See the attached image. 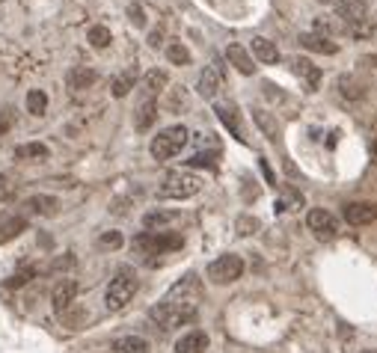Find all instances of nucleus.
<instances>
[{
  "instance_id": "35",
  "label": "nucleus",
  "mask_w": 377,
  "mask_h": 353,
  "mask_svg": "<svg viewBox=\"0 0 377 353\" xmlns=\"http://www.w3.org/2000/svg\"><path fill=\"white\" fill-rule=\"evenodd\" d=\"M187 163H191V166H208V170H214V166H217V152H200V154H193V158L191 161H187Z\"/></svg>"
},
{
  "instance_id": "25",
  "label": "nucleus",
  "mask_w": 377,
  "mask_h": 353,
  "mask_svg": "<svg viewBox=\"0 0 377 353\" xmlns=\"http://www.w3.org/2000/svg\"><path fill=\"white\" fill-rule=\"evenodd\" d=\"M86 39H89V45H93V48H98V51H104V48L113 42V36H110V30H107L104 24H95V27H89Z\"/></svg>"
},
{
  "instance_id": "13",
  "label": "nucleus",
  "mask_w": 377,
  "mask_h": 353,
  "mask_svg": "<svg viewBox=\"0 0 377 353\" xmlns=\"http://www.w3.org/2000/svg\"><path fill=\"white\" fill-rule=\"evenodd\" d=\"M208 350V336L202 330H191L175 341V353H205Z\"/></svg>"
},
{
  "instance_id": "4",
  "label": "nucleus",
  "mask_w": 377,
  "mask_h": 353,
  "mask_svg": "<svg viewBox=\"0 0 377 353\" xmlns=\"http://www.w3.org/2000/svg\"><path fill=\"white\" fill-rule=\"evenodd\" d=\"M200 190H202V179H200V175L178 170V172H170L164 179L157 196H161V199H191V196H196Z\"/></svg>"
},
{
  "instance_id": "45",
  "label": "nucleus",
  "mask_w": 377,
  "mask_h": 353,
  "mask_svg": "<svg viewBox=\"0 0 377 353\" xmlns=\"http://www.w3.org/2000/svg\"><path fill=\"white\" fill-rule=\"evenodd\" d=\"M3 131H6V122H3V119H0V134H3Z\"/></svg>"
},
{
  "instance_id": "6",
  "label": "nucleus",
  "mask_w": 377,
  "mask_h": 353,
  "mask_svg": "<svg viewBox=\"0 0 377 353\" xmlns=\"http://www.w3.org/2000/svg\"><path fill=\"white\" fill-rule=\"evenodd\" d=\"M244 273V259L235 256V252H226V256L214 259L208 264V279L214 282V285H229V282L241 279Z\"/></svg>"
},
{
  "instance_id": "5",
  "label": "nucleus",
  "mask_w": 377,
  "mask_h": 353,
  "mask_svg": "<svg viewBox=\"0 0 377 353\" xmlns=\"http://www.w3.org/2000/svg\"><path fill=\"white\" fill-rule=\"evenodd\" d=\"M182 234L175 232H143L134 238V250L143 256H164V252L182 250Z\"/></svg>"
},
{
  "instance_id": "48",
  "label": "nucleus",
  "mask_w": 377,
  "mask_h": 353,
  "mask_svg": "<svg viewBox=\"0 0 377 353\" xmlns=\"http://www.w3.org/2000/svg\"><path fill=\"white\" fill-rule=\"evenodd\" d=\"M0 3H3V0H0Z\"/></svg>"
},
{
  "instance_id": "34",
  "label": "nucleus",
  "mask_w": 377,
  "mask_h": 353,
  "mask_svg": "<svg viewBox=\"0 0 377 353\" xmlns=\"http://www.w3.org/2000/svg\"><path fill=\"white\" fill-rule=\"evenodd\" d=\"M351 36H356V39H365V36H371L374 30H377V24L371 21V18H365V21H360V24H351V27H345Z\"/></svg>"
},
{
  "instance_id": "32",
  "label": "nucleus",
  "mask_w": 377,
  "mask_h": 353,
  "mask_svg": "<svg viewBox=\"0 0 377 353\" xmlns=\"http://www.w3.org/2000/svg\"><path fill=\"white\" fill-rule=\"evenodd\" d=\"M200 95H205V98L217 95V72L214 68H205V72L200 74Z\"/></svg>"
},
{
  "instance_id": "1",
  "label": "nucleus",
  "mask_w": 377,
  "mask_h": 353,
  "mask_svg": "<svg viewBox=\"0 0 377 353\" xmlns=\"http://www.w3.org/2000/svg\"><path fill=\"white\" fill-rule=\"evenodd\" d=\"M200 279L196 273H187L182 282L166 291V297L157 303V306L148 309V318H152L161 330H175V327H184V323L196 321L200 315Z\"/></svg>"
},
{
  "instance_id": "16",
  "label": "nucleus",
  "mask_w": 377,
  "mask_h": 353,
  "mask_svg": "<svg viewBox=\"0 0 377 353\" xmlns=\"http://www.w3.org/2000/svg\"><path fill=\"white\" fill-rule=\"evenodd\" d=\"M291 68H294L297 77H303V81L312 86V90L321 83V68L315 65L312 60H306V57H294V60H291Z\"/></svg>"
},
{
  "instance_id": "8",
  "label": "nucleus",
  "mask_w": 377,
  "mask_h": 353,
  "mask_svg": "<svg viewBox=\"0 0 377 353\" xmlns=\"http://www.w3.org/2000/svg\"><path fill=\"white\" fill-rule=\"evenodd\" d=\"M306 223H309V229L318 234L321 241H333L336 234H339V223H336L333 214L324 211V208H312L309 217H306Z\"/></svg>"
},
{
  "instance_id": "20",
  "label": "nucleus",
  "mask_w": 377,
  "mask_h": 353,
  "mask_svg": "<svg viewBox=\"0 0 377 353\" xmlns=\"http://www.w3.org/2000/svg\"><path fill=\"white\" fill-rule=\"evenodd\" d=\"M113 350L116 353H148L152 347H148V341L143 336H122L113 341Z\"/></svg>"
},
{
  "instance_id": "3",
  "label": "nucleus",
  "mask_w": 377,
  "mask_h": 353,
  "mask_svg": "<svg viewBox=\"0 0 377 353\" xmlns=\"http://www.w3.org/2000/svg\"><path fill=\"white\" fill-rule=\"evenodd\" d=\"M187 140H191V131H187L184 125H173V128H164L161 134H157L148 149H152L155 161H170L184 149Z\"/></svg>"
},
{
  "instance_id": "7",
  "label": "nucleus",
  "mask_w": 377,
  "mask_h": 353,
  "mask_svg": "<svg viewBox=\"0 0 377 353\" xmlns=\"http://www.w3.org/2000/svg\"><path fill=\"white\" fill-rule=\"evenodd\" d=\"M77 294H81V285H77L75 279H59V282H57L54 291H51V306H54L57 315H63L66 309L75 306Z\"/></svg>"
},
{
  "instance_id": "10",
  "label": "nucleus",
  "mask_w": 377,
  "mask_h": 353,
  "mask_svg": "<svg viewBox=\"0 0 377 353\" xmlns=\"http://www.w3.org/2000/svg\"><path fill=\"white\" fill-rule=\"evenodd\" d=\"M369 18V3L365 0H348V3H342L339 6V21L345 27H351V24H360Z\"/></svg>"
},
{
  "instance_id": "39",
  "label": "nucleus",
  "mask_w": 377,
  "mask_h": 353,
  "mask_svg": "<svg viewBox=\"0 0 377 353\" xmlns=\"http://www.w3.org/2000/svg\"><path fill=\"white\" fill-rule=\"evenodd\" d=\"M72 264H75L72 252H66V259H57V261L51 264V270H66V268H72Z\"/></svg>"
},
{
  "instance_id": "33",
  "label": "nucleus",
  "mask_w": 377,
  "mask_h": 353,
  "mask_svg": "<svg viewBox=\"0 0 377 353\" xmlns=\"http://www.w3.org/2000/svg\"><path fill=\"white\" fill-rule=\"evenodd\" d=\"M166 57H170V63H175V65H187V63H191V51H187L182 42L166 45Z\"/></svg>"
},
{
  "instance_id": "11",
  "label": "nucleus",
  "mask_w": 377,
  "mask_h": 353,
  "mask_svg": "<svg viewBox=\"0 0 377 353\" xmlns=\"http://www.w3.org/2000/svg\"><path fill=\"white\" fill-rule=\"evenodd\" d=\"M300 45L306 48V51H315V54H327V57L339 54V45H336L333 39L321 36V33H300Z\"/></svg>"
},
{
  "instance_id": "2",
  "label": "nucleus",
  "mask_w": 377,
  "mask_h": 353,
  "mask_svg": "<svg viewBox=\"0 0 377 353\" xmlns=\"http://www.w3.org/2000/svg\"><path fill=\"white\" fill-rule=\"evenodd\" d=\"M137 288H140V282H137L134 268H119V270H116V276L110 279V285H107V294H104L107 309H110V312L125 309L128 303L134 300Z\"/></svg>"
},
{
  "instance_id": "37",
  "label": "nucleus",
  "mask_w": 377,
  "mask_h": 353,
  "mask_svg": "<svg viewBox=\"0 0 377 353\" xmlns=\"http://www.w3.org/2000/svg\"><path fill=\"white\" fill-rule=\"evenodd\" d=\"M339 90H342V95H348V98H362V90L354 81H348V77H342V81H339Z\"/></svg>"
},
{
  "instance_id": "22",
  "label": "nucleus",
  "mask_w": 377,
  "mask_h": 353,
  "mask_svg": "<svg viewBox=\"0 0 377 353\" xmlns=\"http://www.w3.org/2000/svg\"><path fill=\"white\" fill-rule=\"evenodd\" d=\"M48 154H51V149H48L45 143H24L15 149V158L18 161H45Z\"/></svg>"
},
{
  "instance_id": "27",
  "label": "nucleus",
  "mask_w": 377,
  "mask_h": 353,
  "mask_svg": "<svg viewBox=\"0 0 377 353\" xmlns=\"http://www.w3.org/2000/svg\"><path fill=\"white\" fill-rule=\"evenodd\" d=\"M45 110H48V95L42 90H30L27 92V113L45 116Z\"/></svg>"
},
{
  "instance_id": "23",
  "label": "nucleus",
  "mask_w": 377,
  "mask_h": 353,
  "mask_svg": "<svg viewBox=\"0 0 377 353\" xmlns=\"http://www.w3.org/2000/svg\"><path fill=\"white\" fill-rule=\"evenodd\" d=\"M21 232H27V220L24 217H9L6 223H0V243L18 238Z\"/></svg>"
},
{
  "instance_id": "44",
  "label": "nucleus",
  "mask_w": 377,
  "mask_h": 353,
  "mask_svg": "<svg viewBox=\"0 0 377 353\" xmlns=\"http://www.w3.org/2000/svg\"><path fill=\"white\" fill-rule=\"evenodd\" d=\"M324 3H336V6H342V3H348V0H324Z\"/></svg>"
},
{
  "instance_id": "41",
  "label": "nucleus",
  "mask_w": 377,
  "mask_h": 353,
  "mask_svg": "<svg viewBox=\"0 0 377 353\" xmlns=\"http://www.w3.org/2000/svg\"><path fill=\"white\" fill-rule=\"evenodd\" d=\"M30 276H33V270H27V273H18V276L9 279V285H24V282H30Z\"/></svg>"
},
{
  "instance_id": "47",
  "label": "nucleus",
  "mask_w": 377,
  "mask_h": 353,
  "mask_svg": "<svg viewBox=\"0 0 377 353\" xmlns=\"http://www.w3.org/2000/svg\"><path fill=\"white\" fill-rule=\"evenodd\" d=\"M362 353H377V350H362Z\"/></svg>"
},
{
  "instance_id": "28",
  "label": "nucleus",
  "mask_w": 377,
  "mask_h": 353,
  "mask_svg": "<svg viewBox=\"0 0 377 353\" xmlns=\"http://www.w3.org/2000/svg\"><path fill=\"white\" fill-rule=\"evenodd\" d=\"M134 81H137V72H125V74H119L116 81L110 83V92H113L116 98H125L128 92L134 90Z\"/></svg>"
},
{
  "instance_id": "18",
  "label": "nucleus",
  "mask_w": 377,
  "mask_h": 353,
  "mask_svg": "<svg viewBox=\"0 0 377 353\" xmlns=\"http://www.w3.org/2000/svg\"><path fill=\"white\" fill-rule=\"evenodd\" d=\"M253 122H255V128L267 137V140L276 143V137H280V122H276L271 113H267V110H253Z\"/></svg>"
},
{
  "instance_id": "14",
  "label": "nucleus",
  "mask_w": 377,
  "mask_h": 353,
  "mask_svg": "<svg viewBox=\"0 0 377 353\" xmlns=\"http://www.w3.org/2000/svg\"><path fill=\"white\" fill-rule=\"evenodd\" d=\"M27 208L39 214V217H54V214H59V199L57 196H48V193H36L27 199Z\"/></svg>"
},
{
  "instance_id": "19",
  "label": "nucleus",
  "mask_w": 377,
  "mask_h": 353,
  "mask_svg": "<svg viewBox=\"0 0 377 353\" xmlns=\"http://www.w3.org/2000/svg\"><path fill=\"white\" fill-rule=\"evenodd\" d=\"M226 57H229V63H232L241 74H253V57L246 54L241 45H229V48H226Z\"/></svg>"
},
{
  "instance_id": "12",
  "label": "nucleus",
  "mask_w": 377,
  "mask_h": 353,
  "mask_svg": "<svg viewBox=\"0 0 377 353\" xmlns=\"http://www.w3.org/2000/svg\"><path fill=\"white\" fill-rule=\"evenodd\" d=\"M155 119H157V101L152 95H146L140 101V107H137V113H134V128L137 131H148L155 125Z\"/></svg>"
},
{
  "instance_id": "30",
  "label": "nucleus",
  "mask_w": 377,
  "mask_h": 353,
  "mask_svg": "<svg viewBox=\"0 0 377 353\" xmlns=\"http://www.w3.org/2000/svg\"><path fill=\"white\" fill-rule=\"evenodd\" d=\"M59 318H63V323H66L68 330H81L84 323H86V318H89V315H86V312H84L81 306H72V309H66Z\"/></svg>"
},
{
  "instance_id": "15",
  "label": "nucleus",
  "mask_w": 377,
  "mask_h": 353,
  "mask_svg": "<svg viewBox=\"0 0 377 353\" xmlns=\"http://www.w3.org/2000/svg\"><path fill=\"white\" fill-rule=\"evenodd\" d=\"M214 113L220 116V122H223L226 128L232 131V137H235V140L246 143V137H244V128H241V119H238V110H235V104H217V107H214Z\"/></svg>"
},
{
  "instance_id": "38",
  "label": "nucleus",
  "mask_w": 377,
  "mask_h": 353,
  "mask_svg": "<svg viewBox=\"0 0 377 353\" xmlns=\"http://www.w3.org/2000/svg\"><path fill=\"white\" fill-rule=\"evenodd\" d=\"M128 18H131V24H134V27H146V12H143V6H140V3L128 6Z\"/></svg>"
},
{
  "instance_id": "24",
  "label": "nucleus",
  "mask_w": 377,
  "mask_h": 353,
  "mask_svg": "<svg viewBox=\"0 0 377 353\" xmlns=\"http://www.w3.org/2000/svg\"><path fill=\"white\" fill-rule=\"evenodd\" d=\"M166 92V98H164V107L170 113H178L182 107H187V90L184 86H175V90H164Z\"/></svg>"
},
{
  "instance_id": "36",
  "label": "nucleus",
  "mask_w": 377,
  "mask_h": 353,
  "mask_svg": "<svg viewBox=\"0 0 377 353\" xmlns=\"http://www.w3.org/2000/svg\"><path fill=\"white\" fill-rule=\"evenodd\" d=\"M98 243H102L104 250H119L122 247V232H104L102 238H98Z\"/></svg>"
},
{
  "instance_id": "40",
  "label": "nucleus",
  "mask_w": 377,
  "mask_h": 353,
  "mask_svg": "<svg viewBox=\"0 0 377 353\" xmlns=\"http://www.w3.org/2000/svg\"><path fill=\"white\" fill-rule=\"evenodd\" d=\"M148 45H152V48H161V45H164V33H161V30H152V33H148Z\"/></svg>"
},
{
  "instance_id": "43",
  "label": "nucleus",
  "mask_w": 377,
  "mask_h": 353,
  "mask_svg": "<svg viewBox=\"0 0 377 353\" xmlns=\"http://www.w3.org/2000/svg\"><path fill=\"white\" fill-rule=\"evenodd\" d=\"M362 63L365 65H377V57H362Z\"/></svg>"
},
{
  "instance_id": "31",
  "label": "nucleus",
  "mask_w": 377,
  "mask_h": 353,
  "mask_svg": "<svg viewBox=\"0 0 377 353\" xmlns=\"http://www.w3.org/2000/svg\"><path fill=\"white\" fill-rule=\"evenodd\" d=\"M259 229H262V223L255 220V217H250V214H241L238 223H235V232L241 234V238H250V234H255Z\"/></svg>"
},
{
  "instance_id": "26",
  "label": "nucleus",
  "mask_w": 377,
  "mask_h": 353,
  "mask_svg": "<svg viewBox=\"0 0 377 353\" xmlns=\"http://www.w3.org/2000/svg\"><path fill=\"white\" fill-rule=\"evenodd\" d=\"M166 83H170V74L161 72V68H152V72L146 74V90H148V95L164 92V90H166Z\"/></svg>"
},
{
  "instance_id": "42",
  "label": "nucleus",
  "mask_w": 377,
  "mask_h": 353,
  "mask_svg": "<svg viewBox=\"0 0 377 353\" xmlns=\"http://www.w3.org/2000/svg\"><path fill=\"white\" fill-rule=\"evenodd\" d=\"M6 196H9V181L3 179V175H0V202H3Z\"/></svg>"
},
{
  "instance_id": "9",
  "label": "nucleus",
  "mask_w": 377,
  "mask_h": 353,
  "mask_svg": "<svg viewBox=\"0 0 377 353\" xmlns=\"http://www.w3.org/2000/svg\"><path fill=\"white\" fill-rule=\"evenodd\" d=\"M345 220H348L351 225H365V223H371L377 220V208L369 202H348L345 205Z\"/></svg>"
},
{
  "instance_id": "46",
  "label": "nucleus",
  "mask_w": 377,
  "mask_h": 353,
  "mask_svg": "<svg viewBox=\"0 0 377 353\" xmlns=\"http://www.w3.org/2000/svg\"><path fill=\"white\" fill-rule=\"evenodd\" d=\"M371 152H374V158H377V140L371 143Z\"/></svg>"
},
{
  "instance_id": "29",
  "label": "nucleus",
  "mask_w": 377,
  "mask_h": 353,
  "mask_svg": "<svg viewBox=\"0 0 377 353\" xmlns=\"http://www.w3.org/2000/svg\"><path fill=\"white\" fill-rule=\"evenodd\" d=\"M173 220H178V214L175 211H148L146 217H143V225L146 229H161V225H166V223H173Z\"/></svg>"
},
{
  "instance_id": "21",
  "label": "nucleus",
  "mask_w": 377,
  "mask_h": 353,
  "mask_svg": "<svg viewBox=\"0 0 377 353\" xmlns=\"http://www.w3.org/2000/svg\"><path fill=\"white\" fill-rule=\"evenodd\" d=\"M253 54L259 57L262 63H280V51H276V45L271 42V39H264V36L253 39Z\"/></svg>"
},
{
  "instance_id": "17",
  "label": "nucleus",
  "mask_w": 377,
  "mask_h": 353,
  "mask_svg": "<svg viewBox=\"0 0 377 353\" xmlns=\"http://www.w3.org/2000/svg\"><path fill=\"white\" fill-rule=\"evenodd\" d=\"M98 81V74L93 72V68H86V65H75L72 72L66 74V83H68V90H89Z\"/></svg>"
}]
</instances>
